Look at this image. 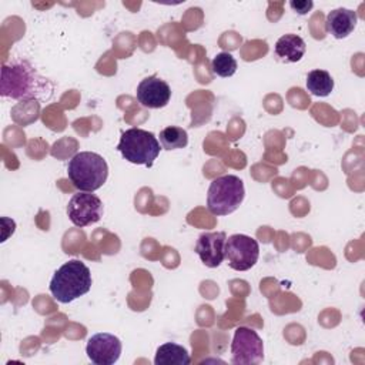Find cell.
<instances>
[{
	"mask_svg": "<svg viewBox=\"0 0 365 365\" xmlns=\"http://www.w3.org/2000/svg\"><path fill=\"white\" fill-rule=\"evenodd\" d=\"M53 83L43 77L29 61L3 64L0 94L17 101H47L53 97Z\"/></svg>",
	"mask_w": 365,
	"mask_h": 365,
	"instance_id": "obj_1",
	"label": "cell"
},
{
	"mask_svg": "<svg viewBox=\"0 0 365 365\" xmlns=\"http://www.w3.org/2000/svg\"><path fill=\"white\" fill-rule=\"evenodd\" d=\"M93 279L88 267L80 259L64 262L51 277L50 292L61 304H70L87 294Z\"/></svg>",
	"mask_w": 365,
	"mask_h": 365,
	"instance_id": "obj_2",
	"label": "cell"
},
{
	"mask_svg": "<svg viewBox=\"0 0 365 365\" xmlns=\"http://www.w3.org/2000/svg\"><path fill=\"white\" fill-rule=\"evenodd\" d=\"M67 175L78 191L93 192L107 181L108 165L100 154L80 151L68 161Z\"/></svg>",
	"mask_w": 365,
	"mask_h": 365,
	"instance_id": "obj_3",
	"label": "cell"
},
{
	"mask_svg": "<svg viewBox=\"0 0 365 365\" xmlns=\"http://www.w3.org/2000/svg\"><path fill=\"white\" fill-rule=\"evenodd\" d=\"M160 141L153 133L133 127L121 134L117 150L128 163L151 167L160 154Z\"/></svg>",
	"mask_w": 365,
	"mask_h": 365,
	"instance_id": "obj_4",
	"label": "cell"
},
{
	"mask_svg": "<svg viewBox=\"0 0 365 365\" xmlns=\"http://www.w3.org/2000/svg\"><path fill=\"white\" fill-rule=\"evenodd\" d=\"M245 197L244 182L240 177L227 174L211 181L207 192V208L214 215L234 212Z\"/></svg>",
	"mask_w": 365,
	"mask_h": 365,
	"instance_id": "obj_5",
	"label": "cell"
},
{
	"mask_svg": "<svg viewBox=\"0 0 365 365\" xmlns=\"http://www.w3.org/2000/svg\"><path fill=\"white\" fill-rule=\"evenodd\" d=\"M259 257L257 240L245 234L230 235L225 241V259L230 268L235 271L251 269Z\"/></svg>",
	"mask_w": 365,
	"mask_h": 365,
	"instance_id": "obj_6",
	"label": "cell"
},
{
	"mask_svg": "<svg viewBox=\"0 0 365 365\" xmlns=\"http://www.w3.org/2000/svg\"><path fill=\"white\" fill-rule=\"evenodd\" d=\"M232 362L237 365H254L264 359V342L257 331L240 327L234 332L231 342Z\"/></svg>",
	"mask_w": 365,
	"mask_h": 365,
	"instance_id": "obj_7",
	"label": "cell"
},
{
	"mask_svg": "<svg viewBox=\"0 0 365 365\" xmlns=\"http://www.w3.org/2000/svg\"><path fill=\"white\" fill-rule=\"evenodd\" d=\"M103 212V201L93 192L77 191L67 204L68 220L80 228L100 221Z\"/></svg>",
	"mask_w": 365,
	"mask_h": 365,
	"instance_id": "obj_8",
	"label": "cell"
},
{
	"mask_svg": "<svg viewBox=\"0 0 365 365\" xmlns=\"http://www.w3.org/2000/svg\"><path fill=\"white\" fill-rule=\"evenodd\" d=\"M121 341L108 332H98L88 338L86 354L96 365H113L121 355Z\"/></svg>",
	"mask_w": 365,
	"mask_h": 365,
	"instance_id": "obj_9",
	"label": "cell"
},
{
	"mask_svg": "<svg viewBox=\"0 0 365 365\" xmlns=\"http://www.w3.org/2000/svg\"><path fill=\"white\" fill-rule=\"evenodd\" d=\"M225 241L227 234L224 231L204 232L198 237L195 252L205 267L217 268L221 265L225 259Z\"/></svg>",
	"mask_w": 365,
	"mask_h": 365,
	"instance_id": "obj_10",
	"label": "cell"
},
{
	"mask_svg": "<svg viewBox=\"0 0 365 365\" xmlns=\"http://www.w3.org/2000/svg\"><path fill=\"white\" fill-rule=\"evenodd\" d=\"M135 97L145 108H163L171 98V88L164 80L157 76H150L140 81Z\"/></svg>",
	"mask_w": 365,
	"mask_h": 365,
	"instance_id": "obj_11",
	"label": "cell"
},
{
	"mask_svg": "<svg viewBox=\"0 0 365 365\" xmlns=\"http://www.w3.org/2000/svg\"><path fill=\"white\" fill-rule=\"evenodd\" d=\"M358 21V16L354 10L339 7L331 10L325 19V30L332 34L335 38H345L348 37Z\"/></svg>",
	"mask_w": 365,
	"mask_h": 365,
	"instance_id": "obj_12",
	"label": "cell"
},
{
	"mask_svg": "<svg viewBox=\"0 0 365 365\" xmlns=\"http://www.w3.org/2000/svg\"><path fill=\"white\" fill-rule=\"evenodd\" d=\"M307 50V44L302 37L297 34H284L281 36L274 47L275 56L284 63H297L299 61Z\"/></svg>",
	"mask_w": 365,
	"mask_h": 365,
	"instance_id": "obj_13",
	"label": "cell"
},
{
	"mask_svg": "<svg viewBox=\"0 0 365 365\" xmlns=\"http://www.w3.org/2000/svg\"><path fill=\"white\" fill-rule=\"evenodd\" d=\"M191 362L188 351L178 344L165 342L155 351V365H188Z\"/></svg>",
	"mask_w": 365,
	"mask_h": 365,
	"instance_id": "obj_14",
	"label": "cell"
},
{
	"mask_svg": "<svg viewBox=\"0 0 365 365\" xmlns=\"http://www.w3.org/2000/svg\"><path fill=\"white\" fill-rule=\"evenodd\" d=\"M307 88L312 96L327 97L334 90V78L327 70H311L307 76Z\"/></svg>",
	"mask_w": 365,
	"mask_h": 365,
	"instance_id": "obj_15",
	"label": "cell"
},
{
	"mask_svg": "<svg viewBox=\"0 0 365 365\" xmlns=\"http://www.w3.org/2000/svg\"><path fill=\"white\" fill-rule=\"evenodd\" d=\"M160 144L164 150H178L188 144V134L184 128L177 125H168L160 131Z\"/></svg>",
	"mask_w": 365,
	"mask_h": 365,
	"instance_id": "obj_16",
	"label": "cell"
},
{
	"mask_svg": "<svg viewBox=\"0 0 365 365\" xmlns=\"http://www.w3.org/2000/svg\"><path fill=\"white\" fill-rule=\"evenodd\" d=\"M237 60L231 53H218L211 61V70L218 77H231L237 71Z\"/></svg>",
	"mask_w": 365,
	"mask_h": 365,
	"instance_id": "obj_17",
	"label": "cell"
},
{
	"mask_svg": "<svg viewBox=\"0 0 365 365\" xmlns=\"http://www.w3.org/2000/svg\"><path fill=\"white\" fill-rule=\"evenodd\" d=\"M289 7H291L295 13L304 16V14H307L308 11H311V9L314 7V3H312L311 0H297V1L292 0V1H289Z\"/></svg>",
	"mask_w": 365,
	"mask_h": 365,
	"instance_id": "obj_18",
	"label": "cell"
}]
</instances>
